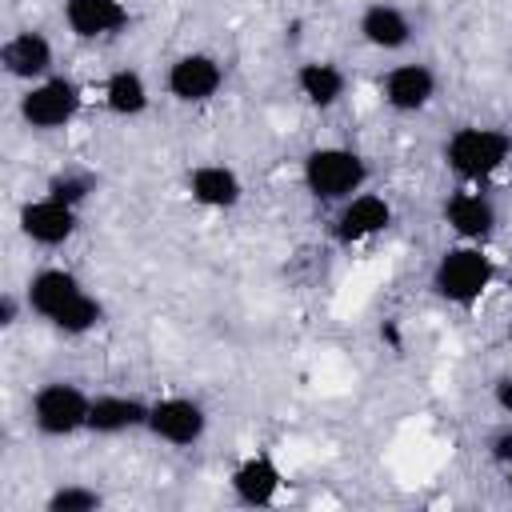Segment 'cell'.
I'll return each mask as SVG.
<instances>
[{
	"label": "cell",
	"instance_id": "7",
	"mask_svg": "<svg viewBox=\"0 0 512 512\" xmlns=\"http://www.w3.org/2000/svg\"><path fill=\"white\" fill-rule=\"evenodd\" d=\"M392 228V204L388 196L380 192H356L348 196L344 204H336V216H332V240L340 248H356V244H368L372 236L388 232Z\"/></svg>",
	"mask_w": 512,
	"mask_h": 512
},
{
	"label": "cell",
	"instance_id": "19",
	"mask_svg": "<svg viewBox=\"0 0 512 512\" xmlns=\"http://www.w3.org/2000/svg\"><path fill=\"white\" fill-rule=\"evenodd\" d=\"M296 92L304 96V104L328 112V108H336L344 100L348 76L332 60H304V64H296Z\"/></svg>",
	"mask_w": 512,
	"mask_h": 512
},
{
	"label": "cell",
	"instance_id": "24",
	"mask_svg": "<svg viewBox=\"0 0 512 512\" xmlns=\"http://www.w3.org/2000/svg\"><path fill=\"white\" fill-rule=\"evenodd\" d=\"M16 316H20V296L16 292H4L0 296V328H12Z\"/></svg>",
	"mask_w": 512,
	"mask_h": 512
},
{
	"label": "cell",
	"instance_id": "23",
	"mask_svg": "<svg viewBox=\"0 0 512 512\" xmlns=\"http://www.w3.org/2000/svg\"><path fill=\"white\" fill-rule=\"evenodd\" d=\"M492 460L504 464V468L512 464V428H504L500 436H492Z\"/></svg>",
	"mask_w": 512,
	"mask_h": 512
},
{
	"label": "cell",
	"instance_id": "25",
	"mask_svg": "<svg viewBox=\"0 0 512 512\" xmlns=\"http://www.w3.org/2000/svg\"><path fill=\"white\" fill-rule=\"evenodd\" d=\"M492 400H496V408H500V412H508V416H512V376H500V380H496Z\"/></svg>",
	"mask_w": 512,
	"mask_h": 512
},
{
	"label": "cell",
	"instance_id": "18",
	"mask_svg": "<svg viewBox=\"0 0 512 512\" xmlns=\"http://www.w3.org/2000/svg\"><path fill=\"white\" fill-rule=\"evenodd\" d=\"M148 424V404L140 396L128 392H100L92 396V412H88V432L96 436H124L132 428Z\"/></svg>",
	"mask_w": 512,
	"mask_h": 512
},
{
	"label": "cell",
	"instance_id": "26",
	"mask_svg": "<svg viewBox=\"0 0 512 512\" xmlns=\"http://www.w3.org/2000/svg\"><path fill=\"white\" fill-rule=\"evenodd\" d=\"M508 480H512V464H508Z\"/></svg>",
	"mask_w": 512,
	"mask_h": 512
},
{
	"label": "cell",
	"instance_id": "15",
	"mask_svg": "<svg viewBox=\"0 0 512 512\" xmlns=\"http://www.w3.org/2000/svg\"><path fill=\"white\" fill-rule=\"evenodd\" d=\"M356 32H360V40H364L368 48H376V52H400V48H408L412 36H416L408 12H404L400 4H392V0H372V4H364L360 20H356Z\"/></svg>",
	"mask_w": 512,
	"mask_h": 512
},
{
	"label": "cell",
	"instance_id": "14",
	"mask_svg": "<svg viewBox=\"0 0 512 512\" xmlns=\"http://www.w3.org/2000/svg\"><path fill=\"white\" fill-rule=\"evenodd\" d=\"M64 28L76 40H104L128 28V4L124 0H64L60 4Z\"/></svg>",
	"mask_w": 512,
	"mask_h": 512
},
{
	"label": "cell",
	"instance_id": "5",
	"mask_svg": "<svg viewBox=\"0 0 512 512\" xmlns=\"http://www.w3.org/2000/svg\"><path fill=\"white\" fill-rule=\"evenodd\" d=\"M88 412H92V396L72 384V380H48L32 392V404H28V416L36 424L40 436H52V440H64V436H76V432H88Z\"/></svg>",
	"mask_w": 512,
	"mask_h": 512
},
{
	"label": "cell",
	"instance_id": "11",
	"mask_svg": "<svg viewBox=\"0 0 512 512\" xmlns=\"http://www.w3.org/2000/svg\"><path fill=\"white\" fill-rule=\"evenodd\" d=\"M52 64H56V48L40 28H20L0 44V68L20 84H36L52 76Z\"/></svg>",
	"mask_w": 512,
	"mask_h": 512
},
{
	"label": "cell",
	"instance_id": "16",
	"mask_svg": "<svg viewBox=\"0 0 512 512\" xmlns=\"http://www.w3.org/2000/svg\"><path fill=\"white\" fill-rule=\"evenodd\" d=\"M184 188H188L192 204L212 208V212H228V208H236L244 200V180L228 164H196V168H188Z\"/></svg>",
	"mask_w": 512,
	"mask_h": 512
},
{
	"label": "cell",
	"instance_id": "9",
	"mask_svg": "<svg viewBox=\"0 0 512 512\" xmlns=\"http://www.w3.org/2000/svg\"><path fill=\"white\" fill-rule=\"evenodd\" d=\"M164 88L176 104H208L224 88V64L212 52H184L168 64Z\"/></svg>",
	"mask_w": 512,
	"mask_h": 512
},
{
	"label": "cell",
	"instance_id": "12",
	"mask_svg": "<svg viewBox=\"0 0 512 512\" xmlns=\"http://www.w3.org/2000/svg\"><path fill=\"white\" fill-rule=\"evenodd\" d=\"M380 100L400 112V116H412V112H424L432 100H436V72L428 64H392L384 76H380Z\"/></svg>",
	"mask_w": 512,
	"mask_h": 512
},
{
	"label": "cell",
	"instance_id": "13",
	"mask_svg": "<svg viewBox=\"0 0 512 512\" xmlns=\"http://www.w3.org/2000/svg\"><path fill=\"white\" fill-rule=\"evenodd\" d=\"M444 224L464 244H484L496 232V204L480 188H460L444 200Z\"/></svg>",
	"mask_w": 512,
	"mask_h": 512
},
{
	"label": "cell",
	"instance_id": "3",
	"mask_svg": "<svg viewBox=\"0 0 512 512\" xmlns=\"http://www.w3.org/2000/svg\"><path fill=\"white\" fill-rule=\"evenodd\" d=\"M304 192L320 204H344L368 184V160L344 144H320L300 164Z\"/></svg>",
	"mask_w": 512,
	"mask_h": 512
},
{
	"label": "cell",
	"instance_id": "6",
	"mask_svg": "<svg viewBox=\"0 0 512 512\" xmlns=\"http://www.w3.org/2000/svg\"><path fill=\"white\" fill-rule=\"evenodd\" d=\"M80 104H84L80 84L72 76L52 72V76H44V80H36L20 92L16 112L32 132H60L80 116Z\"/></svg>",
	"mask_w": 512,
	"mask_h": 512
},
{
	"label": "cell",
	"instance_id": "1",
	"mask_svg": "<svg viewBox=\"0 0 512 512\" xmlns=\"http://www.w3.org/2000/svg\"><path fill=\"white\" fill-rule=\"evenodd\" d=\"M24 308L64 336H88L104 324V304L68 268H36L24 284Z\"/></svg>",
	"mask_w": 512,
	"mask_h": 512
},
{
	"label": "cell",
	"instance_id": "2",
	"mask_svg": "<svg viewBox=\"0 0 512 512\" xmlns=\"http://www.w3.org/2000/svg\"><path fill=\"white\" fill-rule=\"evenodd\" d=\"M440 156L452 176H460L464 184H480L512 160V136L492 124H464L444 140Z\"/></svg>",
	"mask_w": 512,
	"mask_h": 512
},
{
	"label": "cell",
	"instance_id": "4",
	"mask_svg": "<svg viewBox=\"0 0 512 512\" xmlns=\"http://www.w3.org/2000/svg\"><path fill=\"white\" fill-rule=\"evenodd\" d=\"M496 280V264L484 244H452L432 264V292L452 308H472Z\"/></svg>",
	"mask_w": 512,
	"mask_h": 512
},
{
	"label": "cell",
	"instance_id": "22",
	"mask_svg": "<svg viewBox=\"0 0 512 512\" xmlns=\"http://www.w3.org/2000/svg\"><path fill=\"white\" fill-rule=\"evenodd\" d=\"M104 504V496L88 484H60L48 500H44V512H96Z\"/></svg>",
	"mask_w": 512,
	"mask_h": 512
},
{
	"label": "cell",
	"instance_id": "20",
	"mask_svg": "<svg viewBox=\"0 0 512 512\" xmlns=\"http://www.w3.org/2000/svg\"><path fill=\"white\" fill-rule=\"evenodd\" d=\"M152 104V92H148V80L136 72V68H116L108 72L104 80V108L112 116H124V120H136L144 116Z\"/></svg>",
	"mask_w": 512,
	"mask_h": 512
},
{
	"label": "cell",
	"instance_id": "21",
	"mask_svg": "<svg viewBox=\"0 0 512 512\" xmlns=\"http://www.w3.org/2000/svg\"><path fill=\"white\" fill-rule=\"evenodd\" d=\"M44 192L56 196V200H64V204H72V208H84L88 196L96 192V176L92 172H80V168H68V172H56L44 184Z\"/></svg>",
	"mask_w": 512,
	"mask_h": 512
},
{
	"label": "cell",
	"instance_id": "17",
	"mask_svg": "<svg viewBox=\"0 0 512 512\" xmlns=\"http://www.w3.org/2000/svg\"><path fill=\"white\" fill-rule=\"evenodd\" d=\"M280 484H284V472H280V464L268 452H252V456H244L232 468V496L240 504H248V508L272 504L276 492H280Z\"/></svg>",
	"mask_w": 512,
	"mask_h": 512
},
{
	"label": "cell",
	"instance_id": "8",
	"mask_svg": "<svg viewBox=\"0 0 512 512\" xmlns=\"http://www.w3.org/2000/svg\"><path fill=\"white\" fill-rule=\"evenodd\" d=\"M160 444L172 448H192L208 432V412L192 396H160L148 404V424H144Z\"/></svg>",
	"mask_w": 512,
	"mask_h": 512
},
{
	"label": "cell",
	"instance_id": "10",
	"mask_svg": "<svg viewBox=\"0 0 512 512\" xmlns=\"http://www.w3.org/2000/svg\"><path fill=\"white\" fill-rule=\"evenodd\" d=\"M16 228L24 240L40 244V248H60L76 236L80 228V208L56 200V196H36V200H24L20 212H16Z\"/></svg>",
	"mask_w": 512,
	"mask_h": 512
}]
</instances>
